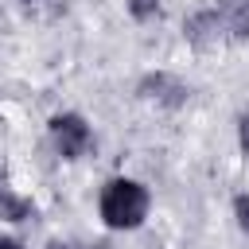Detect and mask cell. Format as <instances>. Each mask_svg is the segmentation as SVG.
<instances>
[{
	"instance_id": "11",
	"label": "cell",
	"mask_w": 249,
	"mask_h": 249,
	"mask_svg": "<svg viewBox=\"0 0 249 249\" xmlns=\"http://www.w3.org/2000/svg\"><path fill=\"white\" fill-rule=\"evenodd\" d=\"M43 249H70V245H66V241H58V237H54V241H47V245H43Z\"/></svg>"
},
{
	"instance_id": "6",
	"label": "cell",
	"mask_w": 249,
	"mask_h": 249,
	"mask_svg": "<svg viewBox=\"0 0 249 249\" xmlns=\"http://www.w3.org/2000/svg\"><path fill=\"white\" fill-rule=\"evenodd\" d=\"M0 218L4 222H31L35 218V202L16 195V191H4L0 187Z\"/></svg>"
},
{
	"instance_id": "7",
	"label": "cell",
	"mask_w": 249,
	"mask_h": 249,
	"mask_svg": "<svg viewBox=\"0 0 249 249\" xmlns=\"http://www.w3.org/2000/svg\"><path fill=\"white\" fill-rule=\"evenodd\" d=\"M124 12L136 19V23H148L160 16V0H124Z\"/></svg>"
},
{
	"instance_id": "1",
	"label": "cell",
	"mask_w": 249,
	"mask_h": 249,
	"mask_svg": "<svg viewBox=\"0 0 249 249\" xmlns=\"http://www.w3.org/2000/svg\"><path fill=\"white\" fill-rule=\"evenodd\" d=\"M148 210H152V191L132 179V175H113L105 179L101 195H97V218L105 230H140L148 222Z\"/></svg>"
},
{
	"instance_id": "4",
	"label": "cell",
	"mask_w": 249,
	"mask_h": 249,
	"mask_svg": "<svg viewBox=\"0 0 249 249\" xmlns=\"http://www.w3.org/2000/svg\"><path fill=\"white\" fill-rule=\"evenodd\" d=\"M183 39L198 51L214 47L218 39H226V19H222V8H198L183 19Z\"/></svg>"
},
{
	"instance_id": "3",
	"label": "cell",
	"mask_w": 249,
	"mask_h": 249,
	"mask_svg": "<svg viewBox=\"0 0 249 249\" xmlns=\"http://www.w3.org/2000/svg\"><path fill=\"white\" fill-rule=\"evenodd\" d=\"M136 93H140L144 101L160 105V109H183V105H187V97H191V86H187L183 78L167 74V70H152V74H144V78H140Z\"/></svg>"
},
{
	"instance_id": "5",
	"label": "cell",
	"mask_w": 249,
	"mask_h": 249,
	"mask_svg": "<svg viewBox=\"0 0 249 249\" xmlns=\"http://www.w3.org/2000/svg\"><path fill=\"white\" fill-rule=\"evenodd\" d=\"M226 35L230 39H249V0H226L222 4Z\"/></svg>"
},
{
	"instance_id": "13",
	"label": "cell",
	"mask_w": 249,
	"mask_h": 249,
	"mask_svg": "<svg viewBox=\"0 0 249 249\" xmlns=\"http://www.w3.org/2000/svg\"><path fill=\"white\" fill-rule=\"evenodd\" d=\"M86 249H109V245H101V241H93V245H86Z\"/></svg>"
},
{
	"instance_id": "2",
	"label": "cell",
	"mask_w": 249,
	"mask_h": 249,
	"mask_svg": "<svg viewBox=\"0 0 249 249\" xmlns=\"http://www.w3.org/2000/svg\"><path fill=\"white\" fill-rule=\"evenodd\" d=\"M47 132H51V144H54V152H58L62 160H82V156L93 148V128H89V121H86L82 113H74V109L54 113V117L47 121Z\"/></svg>"
},
{
	"instance_id": "12",
	"label": "cell",
	"mask_w": 249,
	"mask_h": 249,
	"mask_svg": "<svg viewBox=\"0 0 249 249\" xmlns=\"http://www.w3.org/2000/svg\"><path fill=\"white\" fill-rule=\"evenodd\" d=\"M19 8H39V4H47V0H16Z\"/></svg>"
},
{
	"instance_id": "8",
	"label": "cell",
	"mask_w": 249,
	"mask_h": 249,
	"mask_svg": "<svg viewBox=\"0 0 249 249\" xmlns=\"http://www.w3.org/2000/svg\"><path fill=\"white\" fill-rule=\"evenodd\" d=\"M233 218H237V230L249 237V191L233 198Z\"/></svg>"
},
{
	"instance_id": "9",
	"label": "cell",
	"mask_w": 249,
	"mask_h": 249,
	"mask_svg": "<svg viewBox=\"0 0 249 249\" xmlns=\"http://www.w3.org/2000/svg\"><path fill=\"white\" fill-rule=\"evenodd\" d=\"M237 148H241V156H249V113L237 117Z\"/></svg>"
},
{
	"instance_id": "10",
	"label": "cell",
	"mask_w": 249,
	"mask_h": 249,
	"mask_svg": "<svg viewBox=\"0 0 249 249\" xmlns=\"http://www.w3.org/2000/svg\"><path fill=\"white\" fill-rule=\"evenodd\" d=\"M0 249H27L19 237H12V233H0Z\"/></svg>"
}]
</instances>
